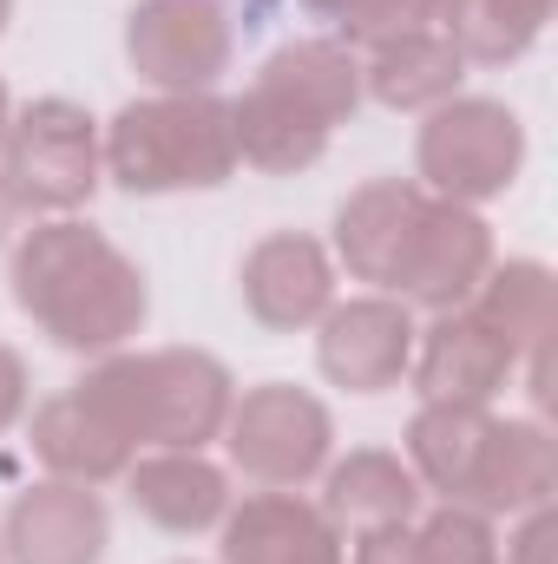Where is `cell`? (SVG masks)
I'll return each instance as SVG.
<instances>
[{
	"label": "cell",
	"mask_w": 558,
	"mask_h": 564,
	"mask_svg": "<svg viewBox=\"0 0 558 564\" xmlns=\"http://www.w3.org/2000/svg\"><path fill=\"white\" fill-rule=\"evenodd\" d=\"M552 492H558V446H552V433H546V421H493L473 512L519 519L533 506H552Z\"/></svg>",
	"instance_id": "cell-21"
},
{
	"label": "cell",
	"mask_w": 558,
	"mask_h": 564,
	"mask_svg": "<svg viewBox=\"0 0 558 564\" xmlns=\"http://www.w3.org/2000/svg\"><path fill=\"white\" fill-rule=\"evenodd\" d=\"M250 86L282 99L289 112H302L309 126H322L335 139V126H348L355 106H362V59H355V46L329 40V33L322 40H289L257 66Z\"/></svg>",
	"instance_id": "cell-16"
},
{
	"label": "cell",
	"mask_w": 558,
	"mask_h": 564,
	"mask_svg": "<svg viewBox=\"0 0 558 564\" xmlns=\"http://www.w3.org/2000/svg\"><path fill=\"white\" fill-rule=\"evenodd\" d=\"M302 7H309L315 20H335V13H342V0H302Z\"/></svg>",
	"instance_id": "cell-30"
},
{
	"label": "cell",
	"mask_w": 558,
	"mask_h": 564,
	"mask_svg": "<svg viewBox=\"0 0 558 564\" xmlns=\"http://www.w3.org/2000/svg\"><path fill=\"white\" fill-rule=\"evenodd\" d=\"M519 375L513 348L473 315V308H447L427 328H415V381L420 401H447V408H493V394Z\"/></svg>",
	"instance_id": "cell-12"
},
{
	"label": "cell",
	"mask_w": 558,
	"mask_h": 564,
	"mask_svg": "<svg viewBox=\"0 0 558 564\" xmlns=\"http://www.w3.org/2000/svg\"><path fill=\"white\" fill-rule=\"evenodd\" d=\"M26 414V361L0 341V433Z\"/></svg>",
	"instance_id": "cell-28"
},
{
	"label": "cell",
	"mask_w": 558,
	"mask_h": 564,
	"mask_svg": "<svg viewBox=\"0 0 558 564\" xmlns=\"http://www.w3.org/2000/svg\"><path fill=\"white\" fill-rule=\"evenodd\" d=\"M335 532H382V525H408L420 512V479L415 466L388 446H355L348 459H329L322 466V499Z\"/></svg>",
	"instance_id": "cell-17"
},
{
	"label": "cell",
	"mask_w": 558,
	"mask_h": 564,
	"mask_svg": "<svg viewBox=\"0 0 558 564\" xmlns=\"http://www.w3.org/2000/svg\"><path fill=\"white\" fill-rule=\"evenodd\" d=\"M460 79H466V59L453 53V40L440 26L382 40L362 59V99H375L388 112H433V106L460 99Z\"/></svg>",
	"instance_id": "cell-20"
},
{
	"label": "cell",
	"mask_w": 558,
	"mask_h": 564,
	"mask_svg": "<svg viewBox=\"0 0 558 564\" xmlns=\"http://www.w3.org/2000/svg\"><path fill=\"white\" fill-rule=\"evenodd\" d=\"M552 539H558L552 506H533V512H519V532H513V545L500 558L506 564H552Z\"/></svg>",
	"instance_id": "cell-26"
},
{
	"label": "cell",
	"mask_w": 558,
	"mask_h": 564,
	"mask_svg": "<svg viewBox=\"0 0 558 564\" xmlns=\"http://www.w3.org/2000/svg\"><path fill=\"white\" fill-rule=\"evenodd\" d=\"M415 552L420 564H506L500 558V532L486 512L473 506H440L415 525Z\"/></svg>",
	"instance_id": "cell-24"
},
{
	"label": "cell",
	"mask_w": 558,
	"mask_h": 564,
	"mask_svg": "<svg viewBox=\"0 0 558 564\" xmlns=\"http://www.w3.org/2000/svg\"><path fill=\"white\" fill-rule=\"evenodd\" d=\"M106 177L132 197H171V191H217L237 171L230 139V99L217 93H151L132 99L99 132Z\"/></svg>",
	"instance_id": "cell-3"
},
{
	"label": "cell",
	"mask_w": 558,
	"mask_h": 564,
	"mask_svg": "<svg viewBox=\"0 0 558 564\" xmlns=\"http://www.w3.org/2000/svg\"><path fill=\"white\" fill-rule=\"evenodd\" d=\"M112 545L106 499L73 479H40L13 492L7 525H0V558L7 564H99Z\"/></svg>",
	"instance_id": "cell-11"
},
{
	"label": "cell",
	"mask_w": 558,
	"mask_h": 564,
	"mask_svg": "<svg viewBox=\"0 0 558 564\" xmlns=\"http://www.w3.org/2000/svg\"><path fill=\"white\" fill-rule=\"evenodd\" d=\"M224 564H348L342 532L329 525V512L302 492H250L244 506L224 512Z\"/></svg>",
	"instance_id": "cell-15"
},
{
	"label": "cell",
	"mask_w": 558,
	"mask_h": 564,
	"mask_svg": "<svg viewBox=\"0 0 558 564\" xmlns=\"http://www.w3.org/2000/svg\"><path fill=\"white\" fill-rule=\"evenodd\" d=\"M237 289H244V308L257 328L302 335L335 308V257L302 230H270L264 243H250Z\"/></svg>",
	"instance_id": "cell-10"
},
{
	"label": "cell",
	"mask_w": 558,
	"mask_h": 564,
	"mask_svg": "<svg viewBox=\"0 0 558 564\" xmlns=\"http://www.w3.org/2000/svg\"><path fill=\"white\" fill-rule=\"evenodd\" d=\"M427 191L415 177H368L335 210V263L355 282H375V295H395L401 270L415 257V237L427 224Z\"/></svg>",
	"instance_id": "cell-9"
},
{
	"label": "cell",
	"mask_w": 558,
	"mask_h": 564,
	"mask_svg": "<svg viewBox=\"0 0 558 564\" xmlns=\"http://www.w3.org/2000/svg\"><path fill=\"white\" fill-rule=\"evenodd\" d=\"M558 0H440V33L466 66H513L539 46Z\"/></svg>",
	"instance_id": "cell-23"
},
{
	"label": "cell",
	"mask_w": 558,
	"mask_h": 564,
	"mask_svg": "<svg viewBox=\"0 0 558 564\" xmlns=\"http://www.w3.org/2000/svg\"><path fill=\"white\" fill-rule=\"evenodd\" d=\"M7 20H13V0H0V33H7Z\"/></svg>",
	"instance_id": "cell-32"
},
{
	"label": "cell",
	"mask_w": 558,
	"mask_h": 564,
	"mask_svg": "<svg viewBox=\"0 0 558 564\" xmlns=\"http://www.w3.org/2000/svg\"><path fill=\"white\" fill-rule=\"evenodd\" d=\"M7 126H13V93H7V79H0V139H7Z\"/></svg>",
	"instance_id": "cell-31"
},
{
	"label": "cell",
	"mask_w": 558,
	"mask_h": 564,
	"mask_svg": "<svg viewBox=\"0 0 558 564\" xmlns=\"http://www.w3.org/2000/svg\"><path fill=\"white\" fill-rule=\"evenodd\" d=\"M0 177H7L20 217H73L106 177L99 119L73 99L13 106V126L0 139Z\"/></svg>",
	"instance_id": "cell-4"
},
{
	"label": "cell",
	"mask_w": 558,
	"mask_h": 564,
	"mask_svg": "<svg viewBox=\"0 0 558 564\" xmlns=\"http://www.w3.org/2000/svg\"><path fill=\"white\" fill-rule=\"evenodd\" d=\"M73 388L132 446H178V453H204L237 401L230 368L204 348H144V355L119 348L99 355Z\"/></svg>",
	"instance_id": "cell-2"
},
{
	"label": "cell",
	"mask_w": 558,
	"mask_h": 564,
	"mask_svg": "<svg viewBox=\"0 0 558 564\" xmlns=\"http://www.w3.org/2000/svg\"><path fill=\"white\" fill-rule=\"evenodd\" d=\"M13 224H20V204H13V191H7V177H0V243L13 237Z\"/></svg>",
	"instance_id": "cell-29"
},
{
	"label": "cell",
	"mask_w": 558,
	"mask_h": 564,
	"mask_svg": "<svg viewBox=\"0 0 558 564\" xmlns=\"http://www.w3.org/2000/svg\"><path fill=\"white\" fill-rule=\"evenodd\" d=\"M506 348H513V361H533V355H546L552 348V328H558V282L546 263H533V257H513V263H493L486 282L473 289V302H466Z\"/></svg>",
	"instance_id": "cell-22"
},
{
	"label": "cell",
	"mask_w": 558,
	"mask_h": 564,
	"mask_svg": "<svg viewBox=\"0 0 558 564\" xmlns=\"http://www.w3.org/2000/svg\"><path fill=\"white\" fill-rule=\"evenodd\" d=\"M33 453L53 479H73V486H106L132 466V440L106 421L79 388H60L53 401L33 408Z\"/></svg>",
	"instance_id": "cell-18"
},
{
	"label": "cell",
	"mask_w": 558,
	"mask_h": 564,
	"mask_svg": "<svg viewBox=\"0 0 558 564\" xmlns=\"http://www.w3.org/2000/svg\"><path fill=\"white\" fill-rule=\"evenodd\" d=\"M7 289L20 315L66 355H119L151 315L144 270L93 224L40 217L7 257Z\"/></svg>",
	"instance_id": "cell-1"
},
{
	"label": "cell",
	"mask_w": 558,
	"mask_h": 564,
	"mask_svg": "<svg viewBox=\"0 0 558 564\" xmlns=\"http://www.w3.org/2000/svg\"><path fill=\"white\" fill-rule=\"evenodd\" d=\"M500 257H493V230H486V217L480 210H466V204H447V197H433L427 204V224H420L415 237V257H408V270H401V302L408 308H427V315H447V308H466L473 302V289L486 282Z\"/></svg>",
	"instance_id": "cell-13"
},
{
	"label": "cell",
	"mask_w": 558,
	"mask_h": 564,
	"mask_svg": "<svg viewBox=\"0 0 558 564\" xmlns=\"http://www.w3.org/2000/svg\"><path fill=\"white\" fill-rule=\"evenodd\" d=\"M0 564H7V558H0Z\"/></svg>",
	"instance_id": "cell-34"
},
{
	"label": "cell",
	"mask_w": 558,
	"mask_h": 564,
	"mask_svg": "<svg viewBox=\"0 0 558 564\" xmlns=\"http://www.w3.org/2000/svg\"><path fill=\"white\" fill-rule=\"evenodd\" d=\"M178 564H191V558H178Z\"/></svg>",
	"instance_id": "cell-33"
},
{
	"label": "cell",
	"mask_w": 558,
	"mask_h": 564,
	"mask_svg": "<svg viewBox=\"0 0 558 564\" xmlns=\"http://www.w3.org/2000/svg\"><path fill=\"white\" fill-rule=\"evenodd\" d=\"M493 421H500L493 408L420 401V414L408 421V466H415L420 492H440V506H473Z\"/></svg>",
	"instance_id": "cell-19"
},
{
	"label": "cell",
	"mask_w": 558,
	"mask_h": 564,
	"mask_svg": "<svg viewBox=\"0 0 558 564\" xmlns=\"http://www.w3.org/2000/svg\"><path fill=\"white\" fill-rule=\"evenodd\" d=\"M126 59L151 93H211L230 73V20L217 0H139L126 13Z\"/></svg>",
	"instance_id": "cell-7"
},
{
	"label": "cell",
	"mask_w": 558,
	"mask_h": 564,
	"mask_svg": "<svg viewBox=\"0 0 558 564\" xmlns=\"http://www.w3.org/2000/svg\"><path fill=\"white\" fill-rule=\"evenodd\" d=\"M119 479H126L132 512L171 539H197V532L224 525V512H230V473L204 453L151 446V453H132V466Z\"/></svg>",
	"instance_id": "cell-14"
},
{
	"label": "cell",
	"mask_w": 558,
	"mask_h": 564,
	"mask_svg": "<svg viewBox=\"0 0 558 564\" xmlns=\"http://www.w3.org/2000/svg\"><path fill=\"white\" fill-rule=\"evenodd\" d=\"M224 453L230 466L264 486V492H296L309 486L329 453H335V421L329 408L309 394V388H289V381H264V388H244L230 401V421H224Z\"/></svg>",
	"instance_id": "cell-6"
},
{
	"label": "cell",
	"mask_w": 558,
	"mask_h": 564,
	"mask_svg": "<svg viewBox=\"0 0 558 564\" xmlns=\"http://www.w3.org/2000/svg\"><path fill=\"white\" fill-rule=\"evenodd\" d=\"M440 20V0H342L335 13V40L342 46H382Z\"/></svg>",
	"instance_id": "cell-25"
},
{
	"label": "cell",
	"mask_w": 558,
	"mask_h": 564,
	"mask_svg": "<svg viewBox=\"0 0 558 564\" xmlns=\"http://www.w3.org/2000/svg\"><path fill=\"white\" fill-rule=\"evenodd\" d=\"M526 171V126L513 106L500 99H447L427 112L415 139V184L427 197H447V204H493L519 184Z\"/></svg>",
	"instance_id": "cell-5"
},
{
	"label": "cell",
	"mask_w": 558,
	"mask_h": 564,
	"mask_svg": "<svg viewBox=\"0 0 558 564\" xmlns=\"http://www.w3.org/2000/svg\"><path fill=\"white\" fill-rule=\"evenodd\" d=\"M348 564H420L415 532L408 525H382V532H362L355 539V558Z\"/></svg>",
	"instance_id": "cell-27"
},
{
	"label": "cell",
	"mask_w": 558,
	"mask_h": 564,
	"mask_svg": "<svg viewBox=\"0 0 558 564\" xmlns=\"http://www.w3.org/2000/svg\"><path fill=\"white\" fill-rule=\"evenodd\" d=\"M415 361V308L401 295H355L315 322V368L329 388L388 394L408 381Z\"/></svg>",
	"instance_id": "cell-8"
}]
</instances>
